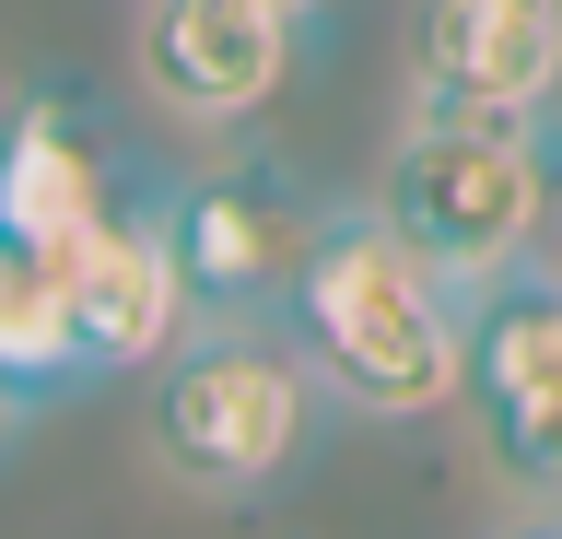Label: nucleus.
<instances>
[{
	"label": "nucleus",
	"mask_w": 562,
	"mask_h": 539,
	"mask_svg": "<svg viewBox=\"0 0 562 539\" xmlns=\"http://www.w3.org/2000/svg\"><path fill=\"white\" fill-rule=\"evenodd\" d=\"M375 223L434 270V282L469 305L539 247L551 223V177H539V142L527 130H457V117H411V142L386 153Z\"/></svg>",
	"instance_id": "obj_3"
},
{
	"label": "nucleus",
	"mask_w": 562,
	"mask_h": 539,
	"mask_svg": "<svg viewBox=\"0 0 562 539\" xmlns=\"http://www.w3.org/2000/svg\"><path fill=\"white\" fill-rule=\"evenodd\" d=\"M140 446L165 481L211 504L270 493L281 469L316 446V375L305 352L258 317H188L153 352V398H140Z\"/></svg>",
	"instance_id": "obj_2"
},
{
	"label": "nucleus",
	"mask_w": 562,
	"mask_h": 539,
	"mask_svg": "<svg viewBox=\"0 0 562 539\" xmlns=\"http://www.w3.org/2000/svg\"><path fill=\"white\" fill-rule=\"evenodd\" d=\"M281 12H293V24H305V12H316V0H281Z\"/></svg>",
	"instance_id": "obj_13"
},
{
	"label": "nucleus",
	"mask_w": 562,
	"mask_h": 539,
	"mask_svg": "<svg viewBox=\"0 0 562 539\" xmlns=\"http://www.w3.org/2000/svg\"><path fill=\"white\" fill-rule=\"evenodd\" d=\"M59 305H70V375H140L165 352L200 317L188 282H176L165 200H105V223L59 258Z\"/></svg>",
	"instance_id": "obj_7"
},
{
	"label": "nucleus",
	"mask_w": 562,
	"mask_h": 539,
	"mask_svg": "<svg viewBox=\"0 0 562 539\" xmlns=\"http://www.w3.org/2000/svg\"><path fill=\"white\" fill-rule=\"evenodd\" d=\"M457 328H469V305L363 212H328L305 270L281 282V340L305 352L316 398H340L363 423L457 411Z\"/></svg>",
	"instance_id": "obj_1"
},
{
	"label": "nucleus",
	"mask_w": 562,
	"mask_h": 539,
	"mask_svg": "<svg viewBox=\"0 0 562 539\" xmlns=\"http://www.w3.org/2000/svg\"><path fill=\"white\" fill-rule=\"evenodd\" d=\"M140 82L176 117H258L293 82V12L281 0H140Z\"/></svg>",
	"instance_id": "obj_8"
},
{
	"label": "nucleus",
	"mask_w": 562,
	"mask_h": 539,
	"mask_svg": "<svg viewBox=\"0 0 562 539\" xmlns=\"http://www.w3.org/2000/svg\"><path fill=\"white\" fill-rule=\"evenodd\" d=\"M562 94V0H422L411 12V117L527 130Z\"/></svg>",
	"instance_id": "obj_5"
},
{
	"label": "nucleus",
	"mask_w": 562,
	"mask_h": 539,
	"mask_svg": "<svg viewBox=\"0 0 562 539\" xmlns=\"http://www.w3.org/2000/svg\"><path fill=\"white\" fill-rule=\"evenodd\" d=\"M105 200H117V177H105V153L82 142L70 106H12L0 117V235L12 247L70 258L105 223Z\"/></svg>",
	"instance_id": "obj_9"
},
{
	"label": "nucleus",
	"mask_w": 562,
	"mask_h": 539,
	"mask_svg": "<svg viewBox=\"0 0 562 539\" xmlns=\"http://www.w3.org/2000/svg\"><path fill=\"white\" fill-rule=\"evenodd\" d=\"M492 539H562V516H516V528H492Z\"/></svg>",
	"instance_id": "obj_11"
},
{
	"label": "nucleus",
	"mask_w": 562,
	"mask_h": 539,
	"mask_svg": "<svg viewBox=\"0 0 562 539\" xmlns=\"http://www.w3.org/2000/svg\"><path fill=\"white\" fill-rule=\"evenodd\" d=\"M0 375H12L24 398L70 375V305H59V258H47V247H12V235H0Z\"/></svg>",
	"instance_id": "obj_10"
},
{
	"label": "nucleus",
	"mask_w": 562,
	"mask_h": 539,
	"mask_svg": "<svg viewBox=\"0 0 562 539\" xmlns=\"http://www.w3.org/2000/svg\"><path fill=\"white\" fill-rule=\"evenodd\" d=\"M457 411L481 434L492 481L527 504H562V282H504L469 293L457 328Z\"/></svg>",
	"instance_id": "obj_4"
},
{
	"label": "nucleus",
	"mask_w": 562,
	"mask_h": 539,
	"mask_svg": "<svg viewBox=\"0 0 562 539\" xmlns=\"http://www.w3.org/2000/svg\"><path fill=\"white\" fill-rule=\"evenodd\" d=\"M316 200L305 177H281V165H211V177H188L165 200V235H176V282H188V305L200 317H258V305H281V282L305 270L316 247Z\"/></svg>",
	"instance_id": "obj_6"
},
{
	"label": "nucleus",
	"mask_w": 562,
	"mask_h": 539,
	"mask_svg": "<svg viewBox=\"0 0 562 539\" xmlns=\"http://www.w3.org/2000/svg\"><path fill=\"white\" fill-rule=\"evenodd\" d=\"M12 423H24V388H12V375H0V446H12Z\"/></svg>",
	"instance_id": "obj_12"
}]
</instances>
